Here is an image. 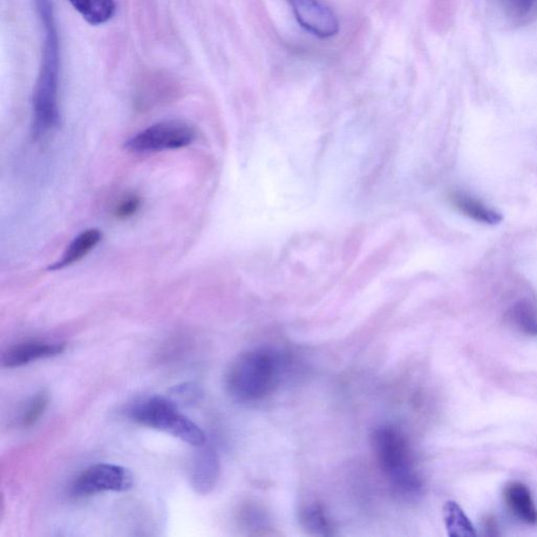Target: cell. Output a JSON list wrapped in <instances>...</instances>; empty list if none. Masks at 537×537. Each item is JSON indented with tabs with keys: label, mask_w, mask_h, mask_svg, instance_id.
<instances>
[{
	"label": "cell",
	"mask_w": 537,
	"mask_h": 537,
	"mask_svg": "<svg viewBox=\"0 0 537 537\" xmlns=\"http://www.w3.org/2000/svg\"><path fill=\"white\" fill-rule=\"evenodd\" d=\"M34 3L44 32L42 63L32 100V135L39 140L60 124V42L52 0Z\"/></svg>",
	"instance_id": "6da1fadb"
},
{
	"label": "cell",
	"mask_w": 537,
	"mask_h": 537,
	"mask_svg": "<svg viewBox=\"0 0 537 537\" xmlns=\"http://www.w3.org/2000/svg\"><path fill=\"white\" fill-rule=\"evenodd\" d=\"M282 368V359L273 350L262 348L242 353L227 373L229 396L240 403L266 398L280 383Z\"/></svg>",
	"instance_id": "7a4b0ae2"
},
{
	"label": "cell",
	"mask_w": 537,
	"mask_h": 537,
	"mask_svg": "<svg viewBox=\"0 0 537 537\" xmlns=\"http://www.w3.org/2000/svg\"><path fill=\"white\" fill-rule=\"evenodd\" d=\"M372 445L387 480L400 492L416 494L423 488V481L414 467L411 448L397 428L383 425L372 434Z\"/></svg>",
	"instance_id": "3957f363"
},
{
	"label": "cell",
	"mask_w": 537,
	"mask_h": 537,
	"mask_svg": "<svg viewBox=\"0 0 537 537\" xmlns=\"http://www.w3.org/2000/svg\"><path fill=\"white\" fill-rule=\"evenodd\" d=\"M178 406L170 397L154 395L138 400L129 407L127 414L134 423L172 434L190 445L205 444V433L181 413Z\"/></svg>",
	"instance_id": "277c9868"
},
{
	"label": "cell",
	"mask_w": 537,
	"mask_h": 537,
	"mask_svg": "<svg viewBox=\"0 0 537 537\" xmlns=\"http://www.w3.org/2000/svg\"><path fill=\"white\" fill-rule=\"evenodd\" d=\"M195 138L194 128L186 122L164 121L143 129L125 142L124 147L134 154H154L187 147Z\"/></svg>",
	"instance_id": "5b68a950"
},
{
	"label": "cell",
	"mask_w": 537,
	"mask_h": 537,
	"mask_svg": "<svg viewBox=\"0 0 537 537\" xmlns=\"http://www.w3.org/2000/svg\"><path fill=\"white\" fill-rule=\"evenodd\" d=\"M134 486L128 469L114 464H96L85 469L74 481L70 492L73 498H86L102 492H124Z\"/></svg>",
	"instance_id": "8992f818"
},
{
	"label": "cell",
	"mask_w": 537,
	"mask_h": 537,
	"mask_svg": "<svg viewBox=\"0 0 537 537\" xmlns=\"http://www.w3.org/2000/svg\"><path fill=\"white\" fill-rule=\"evenodd\" d=\"M297 23L319 38L337 35L340 25L337 16L321 0H289Z\"/></svg>",
	"instance_id": "52a82bcc"
},
{
	"label": "cell",
	"mask_w": 537,
	"mask_h": 537,
	"mask_svg": "<svg viewBox=\"0 0 537 537\" xmlns=\"http://www.w3.org/2000/svg\"><path fill=\"white\" fill-rule=\"evenodd\" d=\"M189 472L190 482L196 493L206 495L214 491L220 479L221 465L219 455L213 447L201 446Z\"/></svg>",
	"instance_id": "ba28073f"
},
{
	"label": "cell",
	"mask_w": 537,
	"mask_h": 537,
	"mask_svg": "<svg viewBox=\"0 0 537 537\" xmlns=\"http://www.w3.org/2000/svg\"><path fill=\"white\" fill-rule=\"evenodd\" d=\"M65 350V343L32 340V342L18 343L6 350L3 353L2 363L5 368H20V366L36 362V360L58 356Z\"/></svg>",
	"instance_id": "9c48e42d"
},
{
	"label": "cell",
	"mask_w": 537,
	"mask_h": 537,
	"mask_svg": "<svg viewBox=\"0 0 537 537\" xmlns=\"http://www.w3.org/2000/svg\"><path fill=\"white\" fill-rule=\"evenodd\" d=\"M102 240V233L99 229L92 228L84 231L75 237L59 260L49 266V271H60L73 266L92 253Z\"/></svg>",
	"instance_id": "30bf717a"
},
{
	"label": "cell",
	"mask_w": 537,
	"mask_h": 537,
	"mask_svg": "<svg viewBox=\"0 0 537 537\" xmlns=\"http://www.w3.org/2000/svg\"><path fill=\"white\" fill-rule=\"evenodd\" d=\"M505 499L516 518L527 523L537 522V509L526 485L519 482H512L506 488Z\"/></svg>",
	"instance_id": "8fae6325"
},
{
	"label": "cell",
	"mask_w": 537,
	"mask_h": 537,
	"mask_svg": "<svg viewBox=\"0 0 537 537\" xmlns=\"http://www.w3.org/2000/svg\"><path fill=\"white\" fill-rule=\"evenodd\" d=\"M451 201L461 214L471 217L475 222L487 224V225H496V224L502 222V217L499 213L489 208L484 203L473 198L472 195L459 192L452 193Z\"/></svg>",
	"instance_id": "7c38bea8"
},
{
	"label": "cell",
	"mask_w": 537,
	"mask_h": 537,
	"mask_svg": "<svg viewBox=\"0 0 537 537\" xmlns=\"http://www.w3.org/2000/svg\"><path fill=\"white\" fill-rule=\"evenodd\" d=\"M87 24L104 25L114 16L117 4L114 0H67Z\"/></svg>",
	"instance_id": "4fadbf2b"
},
{
	"label": "cell",
	"mask_w": 537,
	"mask_h": 537,
	"mask_svg": "<svg viewBox=\"0 0 537 537\" xmlns=\"http://www.w3.org/2000/svg\"><path fill=\"white\" fill-rule=\"evenodd\" d=\"M298 520L305 532L314 536H331L333 528L323 507L315 502H305L298 510Z\"/></svg>",
	"instance_id": "5bb4252c"
},
{
	"label": "cell",
	"mask_w": 537,
	"mask_h": 537,
	"mask_svg": "<svg viewBox=\"0 0 537 537\" xmlns=\"http://www.w3.org/2000/svg\"><path fill=\"white\" fill-rule=\"evenodd\" d=\"M443 515L447 533L451 537L477 536L472 522L457 502H447L443 508Z\"/></svg>",
	"instance_id": "9a60e30c"
},
{
	"label": "cell",
	"mask_w": 537,
	"mask_h": 537,
	"mask_svg": "<svg viewBox=\"0 0 537 537\" xmlns=\"http://www.w3.org/2000/svg\"><path fill=\"white\" fill-rule=\"evenodd\" d=\"M510 321L528 335L537 337V311L528 301H520L508 312Z\"/></svg>",
	"instance_id": "2e32d148"
},
{
	"label": "cell",
	"mask_w": 537,
	"mask_h": 537,
	"mask_svg": "<svg viewBox=\"0 0 537 537\" xmlns=\"http://www.w3.org/2000/svg\"><path fill=\"white\" fill-rule=\"evenodd\" d=\"M50 395L46 391H40L34 395L28 403H25L20 416L18 424L24 428L35 425L37 421L43 417V414L49 406Z\"/></svg>",
	"instance_id": "e0dca14e"
},
{
	"label": "cell",
	"mask_w": 537,
	"mask_h": 537,
	"mask_svg": "<svg viewBox=\"0 0 537 537\" xmlns=\"http://www.w3.org/2000/svg\"><path fill=\"white\" fill-rule=\"evenodd\" d=\"M140 207V196L135 194H128L115 204L113 214L115 219L124 221L131 219L134 214H137Z\"/></svg>",
	"instance_id": "ac0fdd59"
},
{
	"label": "cell",
	"mask_w": 537,
	"mask_h": 537,
	"mask_svg": "<svg viewBox=\"0 0 537 537\" xmlns=\"http://www.w3.org/2000/svg\"><path fill=\"white\" fill-rule=\"evenodd\" d=\"M200 396V390L198 386L193 383H184L182 385L174 386L170 391L168 397L172 398L176 404L194 403Z\"/></svg>",
	"instance_id": "d6986e66"
},
{
	"label": "cell",
	"mask_w": 537,
	"mask_h": 537,
	"mask_svg": "<svg viewBox=\"0 0 537 537\" xmlns=\"http://www.w3.org/2000/svg\"><path fill=\"white\" fill-rule=\"evenodd\" d=\"M510 10H512L514 18L521 20V22L522 20L527 22L537 13V0H512Z\"/></svg>",
	"instance_id": "ffe728a7"
}]
</instances>
